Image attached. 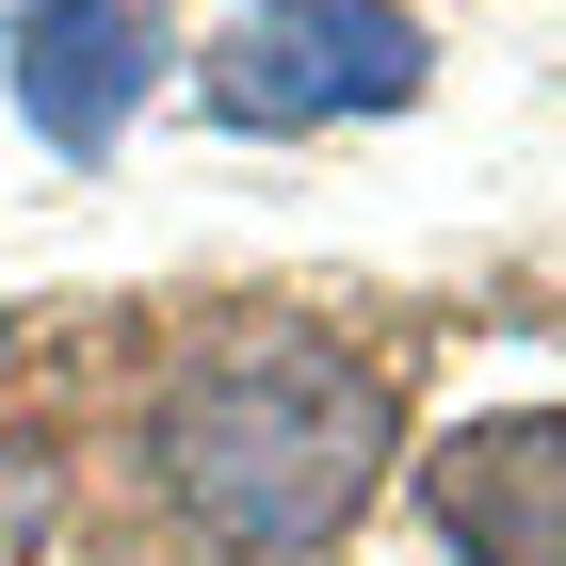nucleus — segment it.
Returning <instances> with one entry per match:
<instances>
[{"label":"nucleus","instance_id":"1","mask_svg":"<svg viewBox=\"0 0 566 566\" xmlns=\"http://www.w3.org/2000/svg\"><path fill=\"white\" fill-rule=\"evenodd\" d=\"M405 453V405L373 356L307 340V324H227V340H195L163 373V405H146V470H163V502L211 551L243 566H307L340 551V518L389 485Z\"/></svg>","mask_w":566,"mask_h":566},{"label":"nucleus","instance_id":"2","mask_svg":"<svg viewBox=\"0 0 566 566\" xmlns=\"http://www.w3.org/2000/svg\"><path fill=\"white\" fill-rule=\"evenodd\" d=\"M437 33L405 0H243L211 33V114L227 130H373V114H421Z\"/></svg>","mask_w":566,"mask_h":566},{"label":"nucleus","instance_id":"5","mask_svg":"<svg viewBox=\"0 0 566 566\" xmlns=\"http://www.w3.org/2000/svg\"><path fill=\"white\" fill-rule=\"evenodd\" d=\"M49 518H65V470H49L33 437L0 421V566H33V551H49Z\"/></svg>","mask_w":566,"mask_h":566},{"label":"nucleus","instance_id":"3","mask_svg":"<svg viewBox=\"0 0 566 566\" xmlns=\"http://www.w3.org/2000/svg\"><path fill=\"white\" fill-rule=\"evenodd\" d=\"M163 65H178V0H0V97L65 163H97L130 130Z\"/></svg>","mask_w":566,"mask_h":566},{"label":"nucleus","instance_id":"4","mask_svg":"<svg viewBox=\"0 0 566 566\" xmlns=\"http://www.w3.org/2000/svg\"><path fill=\"white\" fill-rule=\"evenodd\" d=\"M421 518L453 566H566V421H470L421 453Z\"/></svg>","mask_w":566,"mask_h":566}]
</instances>
